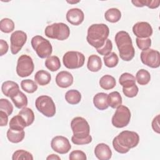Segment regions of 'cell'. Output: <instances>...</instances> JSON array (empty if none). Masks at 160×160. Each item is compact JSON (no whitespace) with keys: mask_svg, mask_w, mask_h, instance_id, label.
Segmentation results:
<instances>
[{"mask_svg":"<svg viewBox=\"0 0 160 160\" xmlns=\"http://www.w3.org/2000/svg\"><path fill=\"white\" fill-rule=\"evenodd\" d=\"M136 42L138 48L142 51L149 49L151 46V39L149 38H136Z\"/></svg>","mask_w":160,"mask_h":160,"instance_id":"cell-40","label":"cell"},{"mask_svg":"<svg viewBox=\"0 0 160 160\" xmlns=\"http://www.w3.org/2000/svg\"><path fill=\"white\" fill-rule=\"evenodd\" d=\"M27 41V34L22 31H15L10 37L11 52L12 54H18Z\"/></svg>","mask_w":160,"mask_h":160,"instance_id":"cell-12","label":"cell"},{"mask_svg":"<svg viewBox=\"0 0 160 160\" xmlns=\"http://www.w3.org/2000/svg\"><path fill=\"white\" fill-rule=\"evenodd\" d=\"M65 99L70 104H77L81 99V94L76 89L68 91L65 94Z\"/></svg>","mask_w":160,"mask_h":160,"instance_id":"cell-29","label":"cell"},{"mask_svg":"<svg viewBox=\"0 0 160 160\" xmlns=\"http://www.w3.org/2000/svg\"><path fill=\"white\" fill-rule=\"evenodd\" d=\"M79 2V1H75V2H71V1H68V2H69V3H77V2Z\"/></svg>","mask_w":160,"mask_h":160,"instance_id":"cell-48","label":"cell"},{"mask_svg":"<svg viewBox=\"0 0 160 160\" xmlns=\"http://www.w3.org/2000/svg\"><path fill=\"white\" fill-rule=\"evenodd\" d=\"M34 69V62L29 56L22 54L19 57L16 66V72L19 77L29 76L32 73Z\"/></svg>","mask_w":160,"mask_h":160,"instance_id":"cell-10","label":"cell"},{"mask_svg":"<svg viewBox=\"0 0 160 160\" xmlns=\"http://www.w3.org/2000/svg\"><path fill=\"white\" fill-rule=\"evenodd\" d=\"M7 138L8 140L12 143H18L21 142L25 136L24 130H16L9 128L7 131Z\"/></svg>","mask_w":160,"mask_h":160,"instance_id":"cell-21","label":"cell"},{"mask_svg":"<svg viewBox=\"0 0 160 160\" xmlns=\"http://www.w3.org/2000/svg\"><path fill=\"white\" fill-rule=\"evenodd\" d=\"M92 139L91 136L90 135L88 138H82V139H76L74 138H71L72 142L76 145H83V144H89L92 141Z\"/></svg>","mask_w":160,"mask_h":160,"instance_id":"cell-43","label":"cell"},{"mask_svg":"<svg viewBox=\"0 0 160 160\" xmlns=\"http://www.w3.org/2000/svg\"><path fill=\"white\" fill-rule=\"evenodd\" d=\"M46 67L51 71H56L61 68V62L59 58L56 56L48 57L45 61Z\"/></svg>","mask_w":160,"mask_h":160,"instance_id":"cell-30","label":"cell"},{"mask_svg":"<svg viewBox=\"0 0 160 160\" xmlns=\"http://www.w3.org/2000/svg\"><path fill=\"white\" fill-rule=\"evenodd\" d=\"M21 87L22 90L28 93H33L38 89V85L31 79H24L21 82Z\"/></svg>","mask_w":160,"mask_h":160,"instance_id":"cell-35","label":"cell"},{"mask_svg":"<svg viewBox=\"0 0 160 160\" xmlns=\"http://www.w3.org/2000/svg\"><path fill=\"white\" fill-rule=\"evenodd\" d=\"M19 114L24 119L27 126L31 125L34 121V114L32 110L29 108H23L19 112Z\"/></svg>","mask_w":160,"mask_h":160,"instance_id":"cell-32","label":"cell"},{"mask_svg":"<svg viewBox=\"0 0 160 160\" xmlns=\"http://www.w3.org/2000/svg\"><path fill=\"white\" fill-rule=\"evenodd\" d=\"M96 157L100 160H108L112 156V151L108 145L105 143L98 144L94 149Z\"/></svg>","mask_w":160,"mask_h":160,"instance_id":"cell-17","label":"cell"},{"mask_svg":"<svg viewBox=\"0 0 160 160\" xmlns=\"http://www.w3.org/2000/svg\"><path fill=\"white\" fill-rule=\"evenodd\" d=\"M104 18L108 22L112 23L117 22L121 18V12L117 8H110L105 12Z\"/></svg>","mask_w":160,"mask_h":160,"instance_id":"cell-28","label":"cell"},{"mask_svg":"<svg viewBox=\"0 0 160 160\" xmlns=\"http://www.w3.org/2000/svg\"><path fill=\"white\" fill-rule=\"evenodd\" d=\"M112 49V43L109 39H107L104 45L100 48L96 49L97 52L102 56H106L109 54Z\"/></svg>","mask_w":160,"mask_h":160,"instance_id":"cell-39","label":"cell"},{"mask_svg":"<svg viewBox=\"0 0 160 160\" xmlns=\"http://www.w3.org/2000/svg\"><path fill=\"white\" fill-rule=\"evenodd\" d=\"M84 19L83 11L79 8H72L68 11L66 13V20L74 26L81 24Z\"/></svg>","mask_w":160,"mask_h":160,"instance_id":"cell-15","label":"cell"},{"mask_svg":"<svg viewBox=\"0 0 160 160\" xmlns=\"http://www.w3.org/2000/svg\"><path fill=\"white\" fill-rule=\"evenodd\" d=\"M103 60L105 66L110 68L116 66L119 62L118 56L114 52H111L109 54L104 56Z\"/></svg>","mask_w":160,"mask_h":160,"instance_id":"cell-34","label":"cell"},{"mask_svg":"<svg viewBox=\"0 0 160 160\" xmlns=\"http://www.w3.org/2000/svg\"><path fill=\"white\" fill-rule=\"evenodd\" d=\"M51 146L55 152L61 154L68 153L71 148L68 139L62 136L54 137L51 140Z\"/></svg>","mask_w":160,"mask_h":160,"instance_id":"cell-13","label":"cell"},{"mask_svg":"<svg viewBox=\"0 0 160 160\" xmlns=\"http://www.w3.org/2000/svg\"><path fill=\"white\" fill-rule=\"evenodd\" d=\"M131 2L134 4V6L140 8L143 7L144 6H148L151 9H155L159 6L160 1H150V0H135L131 1Z\"/></svg>","mask_w":160,"mask_h":160,"instance_id":"cell-33","label":"cell"},{"mask_svg":"<svg viewBox=\"0 0 160 160\" xmlns=\"http://www.w3.org/2000/svg\"><path fill=\"white\" fill-rule=\"evenodd\" d=\"M115 42L120 58L125 61L132 60L135 55V50L129 33L124 31L118 32L115 35Z\"/></svg>","mask_w":160,"mask_h":160,"instance_id":"cell-3","label":"cell"},{"mask_svg":"<svg viewBox=\"0 0 160 160\" xmlns=\"http://www.w3.org/2000/svg\"><path fill=\"white\" fill-rule=\"evenodd\" d=\"M73 81L72 75L66 71L59 72L56 77V83L61 88H67L71 86L73 83Z\"/></svg>","mask_w":160,"mask_h":160,"instance_id":"cell-16","label":"cell"},{"mask_svg":"<svg viewBox=\"0 0 160 160\" xmlns=\"http://www.w3.org/2000/svg\"><path fill=\"white\" fill-rule=\"evenodd\" d=\"M44 33L49 38L63 41L69 38L70 29L65 23L57 22L46 26Z\"/></svg>","mask_w":160,"mask_h":160,"instance_id":"cell-4","label":"cell"},{"mask_svg":"<svg viewBox=\"0 0 160 160\" xmlns=\"http://www.w3.org/2000/svg\"><path fill=\"white\" fill-rule=\"evenodd\" d=\"M108 94L104 92H98L93 98L94 106L99 110H105L108 108Z\"/></svg>","mask_w":160,"mask_h":160,"instance_id":"cell-19","label":"cell"},{"mask_svg":"<svg viewBox=\"0 0 160 160\" xmlns=\"http://www.w3.org/2000/svg\"><path fill=\"white\" fill-rule=\"evenodd\" d=\"M8 115L4 111H0V126H6L8 122Z\"/></svg>","mask_w":160,"mask_h":160,"instance_id":"cell-46","label":"cell"},{"mask_svg":"<svg viewBox=\"0 0 160 160\" xmlns=\"http://www.w3.org/2000/svg\"><path fill=\"white\" fill-rule=\"evenodd\" d=\"M9 126V128L16 130H24V129L27 127L25 121L19 114L11 119Z\"/></svg>","mask_w":160,"mask_h":160,"instance_id":"cell-25","label":"cell"},{"mask_svg":"<svg viewBox=\"0 0 160 160\" xmlns=\"http://www.w3.org/2000/svg\"><path fill=\"white\" fill-rule=\"evenodd\" d=\"M14 29V23L9 18H4L0 21V29L4 33H9Z\"/></svg>","mask_w":160,"mask_h":160,"instance_id":"cell-36","label":"cell"},{"mask_svg":"<svg viewBox=\"0 0 160 160\" xmlns=\"http://www.w3.org/2000/svg\"><path fill=\"white\" fill-rule=\"evenodd\" d=\"M109 34V29L105 24H93L88 29V42L95 48H100L105 43Z\"/></svg>","mask_w":160,"mask_h":160,"instance_id":"cell-2","label":"cell"},{"mask_svg":"<svg viewBox=\"0 0 160 160\" xmlns=\"http://www.w3.org/2000/svg\"><path fill=\"white\" fill-rule=\"evenodd\" d=\"M100 86L105 90H109L113 89L116 85L115 78L109 74H106L101 77L99 80Z\"/></svg>","mask_w":160,"mask_h":160,"instance_id":"cell-24","label":"cell"},{"mask_svg":"<svg viewBox=\"0 0 160 160\" xmlns=\"http://www.w3.org/2000/svg\"><path fill=\"white\" fill-rule=\"evenodd\" d=\"M46 159L47 160H50V159H53V160H56V159H58V160H60L61 158L59 156L56 155V154H51L50 155H49L47 158H46Z\"/></svg>","mask_w":160,"mask_h":160,"instance_id":"cell-47","label":"cell"},{"mask_svg":"<svg viewBox=\"0 0 160 160\" xmlns=\"http://www.w3.org/2000/svg\"><path fill=\"white\" fill-rule=\"evenodd\" d=\"M138 91L139 89L136 84H134L132 86H131L128 88H122V92L128 98H134L136 96L138 93Z\"/></svg>","mask_w":160,"mask_h":160,"instance_id":"cell-41","label":"cell"},{"mask_svg":"<svg viewBox=\"0 0 160 160\" xmlns=\"http://www.w3.org/2000/svg\"><path fill=\"white\" fill-rule=\"evenodd\" d=\"M159 114H158L152 120V128L154 132L159 134L160 132V128H159Z\"/></svg>","mask_w":160,"mask_h":160,"instance_id":"cell-45","label":"cell"},{"mask_svg":"<svg viewBox=\"0 0 160 160\" xmlns=\"http://www.w3.org/2000/svg\"><path fill=\"white\" fill-rule=\"evenodd\" d=\"M122 97L118 91L110 92L108 96V103L109 106L113 109L117 108L122 104Z\"/></svg>","mask_w":160,"mask_h":160,"instance_id":"cell-26","label":"cell"},{"mask_svg":"<svg viewBox=\"0 0 160 160\" xmlns=\"http://www.w3.org/2000/svg\"><path fill=\"white\" fill-rule=\"evenodd\" d=\"M12 160H32L33 156L31 153L23 149L16 151L12 156Z\"/></svg>","mask_w":160,"mask_h":160,"instance_id":"cell-37","label":"cell"},{"mask_svg":"<svg viewBox=\"0 0 160 160\" xmlns=\"http://www.w3.org/2000/svg\"><path fill=\"white\" fill-rule=\"evenodd\" d=\"M35 106L39 112L48 118L53 117L56 114L55 104L49 96H39L35 101Z\"/></svg>","mask_w":160,"mask_h":160,"instance_id":"cell-6","label":"cell"},{"mask_svg":"<svg viewBox=\"0 0 160 160\" xmlns=\"http://www.w3.org/2000/svg\"><path fill=\"white\" fill-rule=\"evenodd\" d=\"M71 128L73 132L72 136L76 139H82L90 136V127L88 121L82 117H76L71 122Z\"/></svg>","mask_w":160,"mask_h":160,"instance_id":"cell-7","label":"cell"},{"mask_svg":"<svg viewBox=\"0 0 160 160\" xmlns=\"http://www.w3.org/2000/svg\"><path fill=\"white\" fill-rule=\"evenodd\" d=\"M85 61L84 55L78 51H68L62 58V62L64 66L70 69H74L81 68Z\"/></svg>","mask_w":160,"mask_h":160,"instance_id":"cell-8","label":"cell"},{"mask_svg":"<svg viewBox=\"0 0 160 160\" xmlns=\"http://www.w3.org/2000/svg\"><path fill=\"white\" fill-rule=\"evenodd\" d=\"M134 34L139 38H149L152 34V28L147 22H138L132 27Z\"/></svg>","mask_w":160,"mask_h":160,"instance_id":"cell-14","label":"cell"},{"mask_svg":"<svg viewBox=\"0 0 160 160\" xmlns=\"http://www.w3.org/2000/svg\"><path fill=\"white\" fill-rule=\"evenodd\" d=\"M10 98L15 106L18 109L25 108L28 105V98L21 91H19Z\"/></svg>","mask_w":160,"mask_h":160,"instance_id":"cell-22","label":"cell"},{"mask_svg":"<svg viewBox=\"0 0 160 160\" xmlns=\"http://www.w3.org/2000/svg\"><path fill=\"white\" fill-rule=\"evenodd\" d=\"M69 159L70 160H86L87 159L86 154L80 150H75L72 151L69 156Z\"/></svg>","mask_w":160,"mask_h":160,"instance_id":"cell-42","label":"cell"},{"mask_svg":"<svg viewBox=\"0 0 160 160\" xmlns=\"http://www.w3.org/2000/svg\"><path fill=\"white\" fill-rule=\"evenodd\" d=\"M1 90L6 96L11 98L19 91V86L12 81H6L2 84Z\"/></svg>","mask_w":160,"mask_h":160,"instance_id":"cell-18","label":"cell"},{"mask_svg":"<svg viewBox=\"0 0 160 160\" xmlns=\"http://www.w3.org/2000/svg\"><path fill=\"white\" fill-rule=\"evenodd\" d=\"M119 82L122 88H128L136 84V79L132 74L129 72H124L120 76Z\"/></svg>","mask_w":160,"mask_h":160,"instance_id":"cell-27","label":"cell"},{"mask_svg":"<svg viewBox=\"0 0 160 160\" xmlns=\"http://www.w3.org/2000/svg\"><path fill=\"white\" fill-rule=\"evenodd\" d=\"M102 61L99 56L92 54L88 58L87 68L91 72H98L102 68Z\"/></svg>","mask_w":160,"mask_h":160,"instance_id":"cell-20","label":"cell"},{"mask_svg":"<svg viewBox=\"0 0 160 160\" xmlns=\"http://www.w3.org/2000/svg\"><path fill=\"white\" fill-rule=\"evenodd\" d=\"M139 142V136L134 131H123L112 140L114 149L119 153H127L130 149L134 148Z\"/></svg>","mask_w":160,"mask_h":160,"instance_id":"cell-1","label":"cell"},{"mask_svg":"<svg viewBox=\"0 0 160 160\" xmlns=\"http://www.w3.org/2000/svg\"><path fill=\"white\" fill-rule=\"evenodd\" d=\"M31 45L37 55L42 59L48 58L52 52V47L49 40L41 36H35L31 39Z\"/></svg>","mask_w":160,"mask_h":160,"instance_id":"cell-5","label":"cell"},{"mask_svg":"<svg viewBox=\"0 0 160 160\" xmlns=\"http://www.w3.org/2000/svg\"><path fill=\"white\" fill-rule=\"evenodd\" d=\"M131 111L129 109L123 105H121L117 108L116 111L112 118V124L117 128H122L130 122Z\"/></svg>","mask_w":160,"mask_h":160,"instance_id":"cell-9","label":"cell"},{"mask_svg":"<svg viewBox=\"0 0 160 160\" xmlns=\"http://www.w3.org/2000/svg\"><path fill=\"white\" fill-rule=\"evenodd\" d=\"M34 80L40 86H45L50 82L51 76L45 70H39L35 74Z\"/></svg>","mask_w":160,"mask_h":160,"instance_id":"cell-23","label":"cell"},{"mask_svg":"<svg viewBox=\"0 0 160 160\" xmlns=\"http://www.w3.org/2000/svg\"><path fill=\"white\" fill-rule=\"evenodd\" d=\"M0 111L5 112L9 116L13 111V106L8 99L2 98L0 99Z\"/></svg>","mask_w":160,"mask_h":160,"instance_id":"cell-38","label":"cell"},{"mask_svg":"<svg viewBox=\"0 0 160 160\" xmlns=\"http://www.w3.org/2000/svg\"><path fill=\"white\" fill-rule=\"evenodd\" d=\"M141 62L151 68H158L160 65V54L158 51L147 49L141 52Z\"/></svg>","mask_w":160,"mask_h":160,"instance_id":"cell-11","label":"cell"},{"mask_svg":"<svg viewBox=\"0 0 160 160\" xmlns=\"http://www.w3.org/2000/svg\"><path fill=\"white\" fill-rule=\"evenodd\" d=\"M136 80L140 85H146L151 80L150 73L144 69H139L136 74Z\"/></svg>","mask_w":160,"mask_h":160,"instance_id":"cell-31","label":"cell"},{"mask_svg":"<svg viewBox=\"0 0 160 160\" xmlns=\"http://www.w3.org/2000/svg\"><path fill=\"white\" fill-rule=\"evenodd\" d=\"M9 49V46L8 42L3 40V39H1L0 40V56H2L4 54H5Z\"/></svg>","mask_w":160,"mask_h":160,"instance_id":"cell-44","label":"cell"}]
</instances>
